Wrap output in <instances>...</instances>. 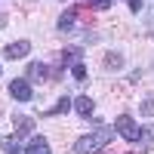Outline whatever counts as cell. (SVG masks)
Segmentation results:
<instances>
[{
    "label": "cell",
    "mask_w": 154,
    "mask_h": 154,
    "mask_svg": "<svg viewBox=\"0 0 154 154\" xmlns=\"http://www.w3.org/2000/svg\"><path fill=\"white\" fill-rule=\"evenodd\" d=\"M111 139H114V130H93L89 136H83V139L74 142V154H96V151L105 148Z\"/></svg>",
    "instance_id": "obj_1"
},
{
    "label": "cell",
    "mask_w": 154,
    "mask_h": 154,
    "mask_svg": "<svg viewBox=\"0 0 154 154\" xmlns=\"http://www.w3.org/2000/svg\"><path fill=\"white\" fill-rule=\"evenodd\" d=\"M114 130H117L126 142H139V136H142V126H136V120L130 114H120V117L114 120Z\"/></svg>",
    "instance_id": "obj_2"
},
{
    "label": "cell",
    "mask_w": 154,
    "mask_h": 154,
    "mask_svg": "<svg viewBox=\"0 0 154 154\" xmlns=\"http://www.w3.org/2000/svg\"><path fill=\"white\" fill-rule=\"evenodd\" d=\"M9 96L16 102H31V96H34L31 80H9Z\"/></svg>",
    "instance_id": "obj_3"
},
{
    "label": "cell",
    "mask_w": 154,
    "mask_h": 154,
    "mask_svg": "<svg viewBox=\"0 0 154 154\" xmlns=\"http://www.w3.org/2000/svg\"><path fill=\"white\" fill-rule=\"evenodd\" d=\"M31 53V43L28 40H16V43H9L6 49H3V56L12 62V59H25V56H28Z\"/></svg>",
    "instance_id": "obj_4"
},
{
    "label": "cell",
    "mask_w": 154,
    "mask_h": 154,
    "mask_svg": "<svg viewBox=\"0 0 154 154\" xmlns=\"http://www.w3.org/2000/svg\"><path fill=\"white\" fill-rule=\"evenodd\" d=\"M74 22H77V6H68L65 12L59 16V31H74Z\"/></svg>",
    "instance_id": "obj_5"
},
{
    "label": "cell",
    "mask_w": 154,
    "mask_h": 154,
    "mask_svg": "<svg viewBox=\"0 0 154 154\" xmlns=\"http://www.w3.org/2000/svg\"><path fill=\"white\" fill-rule=\"evenodd\" d=\"M25 154H49V142L43 136H34L28 142V148H25Z\"/></svg>",
    "instance_id": "obj_6"
},
{
    "label": "cell",
    "mask_w": 154,
    "mask_h": 154,
    "mask_svg": "<svg viewBox=\"0 0 154 154\" xmlns=\"http://www.w3.org/2000/svg\"><path fill=\"white\" fill-rule=\"evenodd\" d=\"M77 62H80V49H77V46H71V49H62V53H59V65H62V68L77 65Z\"/></svg>",
    "instance_id": "obj_7"
},
{
    "label": "cell",
    "mask_w": 154,
    "mask_h": 154,
    "mask_svg": "<svg viewBox=\"0 0 154 154\" xmlns=\"http://www.w3.org/2000/svg\"><path fill=\"white\" fill-rule=\"evenodd\" d=\"M46 65H43V62H31V65H28V80H37V83H43L46 80Z\"/></svg>",
    "instance_id": "obj_8"
},
{
    "label": "cell",
    "mask_w": 154,
    "mask_h": 154,
    "mask_svg": "<svg viewBox=\"0 0 154 154\" xmlns=\"http://www.w3.org/2000/svg\"><path fill=\"white\" fill-rule=\"evenodd\" d=\"M93 105H96V102L89 99V96H80V99L74 102V111L80 114V117H86V114H93Z\"/></svg>",
    "instance_id": "obj_9"
},
{
    "label": "cell",
    "mask_w": 154,
    "mask_h": 154,
    "mask_svg": "<svg viewBox=\"0 0 154 154\" xmlns=\"http://www.w3.org/2000/svg\"><path fill=\"white\" fill-rule=\"evenodd\" d=\"M105 68H108V71H120V68H123V56H120V53H108V56H105Z\"/></svg>",
    "instance_id": "obj_10"
},
{
    "label": "cell",
    "mask_w": 154,
    "mask_h": 154,
    "mask_svg": "<svg viewBox=\"0 0 154 154\" xmlns=\"http://www.w3.org/2000/svg\"><path fill=\"white\" fill-rule=\"evenodd\" d=\"M74 105H71V99H65V96H62L59 102H56V108H49L46 114H65V111H71Z\"/></svg>",
    "instance_id": "obj_11"
},
{
    "label": "cell",
    "mask_w": 154,
    "mask_h": 154,
    "mask_svg": "<svg viewBox=\"0 0 154 154\" xmlns=\"http://www.w3.org/2000/svg\"><path fill=\"white\" fill-rule=\"evenodd\" d=\"M16 126H19V130H16V136H28V133H31V126H34V123H31L28 117H16Z\"/></svg>",
    "instance_id": "obj_12"
},
{
    "label": "cell",
    "mask_w": 154,
    "mask_h": 154,
    "mask_svg": "<svg viewBox=\"0 0 154 154\" xmlns=\"http://www.w3.org/2000/svg\"><path fill=\"white\" fill-rule=\"evenodd\" d=\"M71 74H74V80H77V83H80V80H86V65H83V62L71 65Z\"/></svg>",
    "instance_id": "obj_13"
},
{
    "label": "cell",
    "mask_w": 154,
    "mask_h": 154,
    "mask_svg": "<svg viewBox=\"0 0 154 154\" xmlns=\"http://www.w3.org/2000/svg\"><path fill=\"white\" fill-rule=\"evenodd\" d=\"M139 111H142L145 117H151V114H154V96H145V102L139 105Z\"/></svg>",
    "instance_id": "obj_14"
},
{
    "label": "cell",
    "mask_w": 154,
    "mask_h": 154,
    "mask_svg": "<svg viewBox=\"0 0 154 154\" xmlns=\"http://www.w3.org/2000/svg\"><path fill=\"white\" fill-rule=\"evenodd\" d=\"M0 148H3L6 154H22V148H19L16 142H12V139H3V142H0Z\"/></svg>",
    "instance_id": "obj_15"
},
{
    "label": "cell",
    "mask_w": 154,
    "mask_h": 154,
    "mask_svg": "<svg viewBox=\"0 0 154 154\" xmlns=\"http://www.w3.org/2000/svg\"><path fill=\"white\" fill-rule=\"evenodd\" d=\"M114 0H83V6H93V9H108Z\"/></svg>",
    "instance_id": "obj_16"
},
{
    "label": "cell",
    "mask_w": 154,
    "mask_h": 154,
    "mask_svg": "<svg viewBox=\"0 0 154 154\" xmlns=\"http://www.w3.org/2000/svg\"><path fill=\"white\" fill-rule=\"evenodd\" d=\"M130 9L133 12H142V0H130Z\"/></svg>",
    "instance_id": "obj_17"
},
{
    "label": "cell",
    "mask_w": 154,
    "mask_h": 154,
    "mask_svg": "<svg viewBox=\"0 0 154 154\" xmlns=\"http://www.w3.org/2000/svg\"><path fill=\"white\" fill-rule=\"evenodd\" d=\"M3 22H6V16H3V12H0V28H3Z\"/></svg>",
    "instance_id": "obj_18"
}]
</instances>
